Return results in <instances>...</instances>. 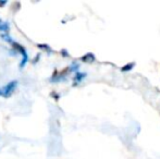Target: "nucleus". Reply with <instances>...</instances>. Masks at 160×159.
<instances>
[{"mask_svg":"<svg viewBox=\"0 0 160 159\" xmlns=\"http://www.w3.org/2000/svg\"><path fill=\"white\" fill-rule=\"evenodd\" d=\"M9 30V25L6 22H2L0 20V31H8Z\"/></svg>","mask_w":160,"mask_h":159,"instance_id":"3","label":"nucleus"},{"mask_svg":"<svg viewBox=\"0 0 160 159\" xmlns=\"http://www.w3.org/2000/svg\"><path fill=\"white\" fill-rule=\"evenodd\" d=\"M4 4H6V1H2V2H0V7L4 6Z\"/></svg>","mask_w":160,"mask_h":159,"instance_id":"5","label":"nucleus"},{"mask_svg":"<svg viewBox=\"0 0 160 159\" xmlns=\"http://www.w3.org/2000/svg\"><path fill=\"white\" fill-rule=\"evenodd\" d=\"M3 38L6 39V40H8L9 42V44H11V46L13 47V48L15 49L17 51H19L20 53L22 55V62H21V68H23L24 66H25V63L28 62V52H26V50H25V48H24L23 46H21L20 44H18V42H13L12 39L10 38V37H8V36H3Z\"/></svg>","mask_w":160,"mask_h":159,"instance_id":"1","label":"nucleus"},{"mask_svg":"<svg viewBox=\"0 0 160 159\" xmlns=\"http://www.w3.org/2000/svg\"><path fill=\"white\" fill-rule=\"evenodd\" d=\"M132 67H133V64H130V66L124 67V68H123V71H127V69H130V68H132Z\"/></svg>","mask_w":160,"mask_h":159,"instance_id":"4","label":"nucleus"},{"mask_svg":"<svg viewBox=\"0 0 160 159\" xmlns=\"http://www.w3.org/2000/svg\"><path fill=\"white\" fill-rule=\"evenodd\" d=\"M17 86H18L17 81H12V82L8 83L6 86L0 87V97L9 98L13 94V92L15 91Z\"/></svg>","mask_w":160,"mask_h":159,"instance_id":"2","label":"nucleus"}]
</instances>
